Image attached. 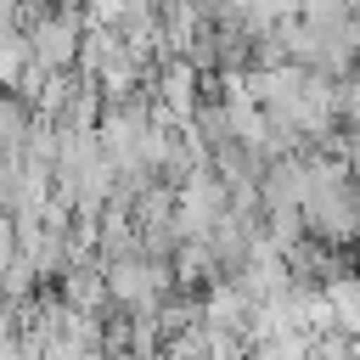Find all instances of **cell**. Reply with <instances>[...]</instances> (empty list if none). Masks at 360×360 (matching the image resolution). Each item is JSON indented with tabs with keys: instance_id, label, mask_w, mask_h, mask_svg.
<instances>
[{
	"instance_id": "1",
	"label": "cell",
	"mask_w": 360,
	"mask_h": 360,
	"mask_svg": "<svg viewBox=\"0 0 360 360\" xmlns=\"http://www.w3.org/2000/svg\"><path fill=\"white\" fill-rule=\"evenodd\" d=\"M11 259H17V225H11L6 214H0V270H6Z\"/></svg>"
}]
</instances>
